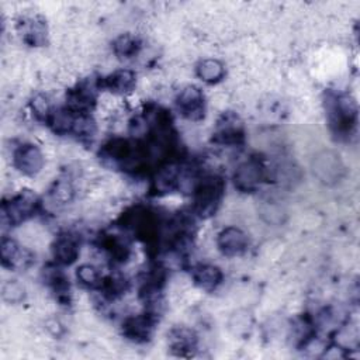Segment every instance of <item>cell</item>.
Listing matches in <instances>:
<instances>
[{
  "mask_svg": "<svg viewBox=\"0 0 360 360\" xmlns=\"http://www.w3.org/2000/svg\"><path fill=\"white\" fill-rule=\"evenodd\" d=\"M31 107L34 114L41 118V120H48L51 115V108H50V103L47 100L45 96L43 94H37L33 101H31Z\"/></svg>",
  "mask_w": 360,
  "mask_h": 360,
  "instance_id": "cb8c5ba5",
  "label": "cell"
},
{
  "mask_svg": "<svg viewBox=\"0 0 360 360\" xmlns=\"http://www.w3.org/2000/svg\"><path fill=\"white\" fill-rule=\"evenodd\" d=\"M193 280L200 289L206 291H211L221 285L222 273L217 266L200 265L193 272Z\"/></svg>",
  "mask_w": 360,
  "mask_h": 360,
  "instance_id": "4fadbf2b",
  "label": "cell"
},
{
  "mask_svg": "<svg viewBox=\"0 0 360 360\" xmlns=\"http://www.w3.org/2000/svg\"><path fill=\"white\" fill-rule=\"evenodd\" d=\"M78 280L86 286V287H97L100 286V273L99 271L92 265H82L76 272Z\"/></svg>",
  "mask_w": 360,
  "mask_h": 360,
  "instance_id": "ffe728a7",
  "label": "cell"
},
{
  "mask_svg": "<svg viewBox=\"0 0 360 360\" xmlns=\"http://www.w3.org/2000/svg\"><path fill=\"white\" fill-rule=\"evenodd\" d=\"M326 114L336 134H347L354 127L357 108L354 101L346 94L331 96L326 101Z\"/></svg>",
  "mask_w": 360,
  "mask_h": 360,
  "instance_id": "6da1fadb",
  "label": "cell"
},
{
  "mask_svg": "<svg viewBox=\"0 0 360 360\" xmlns=\"http://www.w3.org/2000/svg\"><path fill=\"white\" fill-rule=\"evenodd\" d=\"M79 257L78 243L72 236H59L54 245V258L59 265L69 266Z\"/></svg>",
  "mask_w": 360,
  "mask_h": 360,
  "instance_id": "7c38bea8",
  "label": "cell"
},
{
  "mask_svg": "<svg viewBox=\"0 0 360 360\" xmlns=\"http://www.w3.org/2000/svg\"><path fill=\"white\" fill-rule=\"evenodd\" d=\"M215 136H217V141L222 144H238L243 141L244 131L241 126L236 124L235 120L226 118L224 124H219L218 133Z\"/></svg>",
  "mask_w": 360,
  "mask_h": 360,
  "instance_id": "e0dca14e",
  "label": "cell"
},
{
  "mask_svg": "<svg viewBox=\"0 0 360 360\" xmlns=\"http://www.w3.org/2000/svg\"><path fill=\"white\" fill-rule=\"evenodd\" d=\"M0 255H2V262L8 268H24L29 262V255L23 251L16 241L10 238H3L2 245H0Z\"/></svg>",
  "mask_w": 360,
  "mask_h": 360,
  "instance_id": "30bf717a",
  "label": "cell"
},
{
  "mask_svg": "<svg viewBox=\"0 0 360 360\" xmlns=\"http://www.w3.org/2000/svg\"><path fill=\"white\" fill-rule=\"evenodd\" d=\"M129 222L140 239L145 243L154 241L158 233V222L154 213L138 208L130 214Z\"/></svg>",
  "mask_w": 360,
  "mask_h": 360,
  "instance_id": "9c48e42d",
  "label": "cell"
},
{
  "mask_svg": "<svg viewBox=\"0 0 360 360\" xmlns=\"http://www.w3.org/2000/svg\"><path fill=\"white\" fill-rule=\"evenodd\" d=\"M261 215L269 224H280L283 221L285 211L275 201H264L261 207Z\"/></svg>",
  "mask_w": 360,
  "mask_h": 360,
  "instance_id": "44dd1931",
  "label": "cell"
},
{
  "mask_svg": "<svg viewBox=\"0 0 360 360\" xmlns=\"http://www.w3.org/2000/svg\"><path fill=\"white\" fill-rule=\"evenodd\" d=\"M217 244L225 257H238L248 250V235L236 226H228L218 235Z\"/></svg>",
  "mask_w": 360,
  "mask_h": 360,
  "instance_id": "8992f818",
  "label": "cell"
},
{
  "mask_svg": "<svg viewBox=\"0 0 360 360\" xmlns=\"http://www.w3.org/2000/svg\"><path fill=\"white\" fill-rule=\"evenodd\" d=\"M176 104L179 111L190 120H200L204 115V97L201 90L196 86L185 87L179 93Z\"/></svg>",
  "mask_w": 360,
  "mask_h": 360,
  "instance_id": "ba28073f",
  "label": "cell"
},
{
  "mask_svg": "<svg viewBox=\"0 0 360 360\" xmlns=\"http://www.w3.org/2000/svg\"><path fill=\"white\" fill-rule=\"evenodd\" d=\"M154 328V321L151 317L138 315L134 318L127 319L124 324V333L129 339L137 342H145L150 339Z\"/></svg>",
  "mask_w": 360,
  "mask_h": 360,
  "instance_id": "8fae6325",
  "label": "cell"
},
{
  "mask_svg": "<svg viewBox=\"0 0 360 360\" xmlns=\"http://www.w3.org/2000/svg\"><path fill=\"white\" fill-rule=\"evenodd\" d=\"M178 182H179L178 169L175 166H168L158 172V175L154 180V186H155L157 192L168 193L178 186Z\"/></svg>",
  "mask_w": 360,
  "mask_h": 360,
  "instance_id": "ac0fdd59",
  "label": "cell"
},
{
  "mask_svg": "<svg viewBox=\"0 0 360 360\" xmlns=\"http://www.w3.org/2000/svg\"><path fill=\"white\" fill-rule=\"evenodd\" d=\"M224 192V183L219 178H204L194 189V210L200 217H210L217 211Z\"/></svg>",
  "mask_w": 360,
  "mask_h": 360,
  "instance_id": "7a4b0ae2",
  "label": "cell"
},
{
  "mask_svg": "<svg viewBox=\"0 0 360 360\" xmlns=\"http://www.w3.org/2000/svg\"><path fill=\"white\" fill-rule=\"evenodd\" d=\"M2 296H3L5 301H8L10 304H17L24 298L26 291L20 283L10 280V282L5 283L3 289H2Z\"/></svg>",
  "mask_w": 360,
  "mask_h": 360,
  "instance_id": "7402d4cb",
  "label": "cell"
},
{
  "mask_svg": "<svg viewBox=\"0 0 360 360\" xmlns=\"http://www.w3.org/2000/svg\"><path fill=\"white\" fill-rule=\"evenodd\" d=\"M171 346L180 356H186V352H192L196 347V336L186 328L175 329L171 335Z\"/></svg>",
  "mask_w": 360,
  "mask_h": 360,
  "instance_id": "2e32d148",
  "label": "cell"
},
{
  "mask_svg": "<svg viewBox=\"0 0 360 360\" xmlns=\"http://www.w3.org/2000/svg\"><path fill=\"white\" fill-rule=\"evenodd\" d=\"M73 196V187L68 180H59L55 183V186L51 190V199L59 204L71 201Z\"/></svg>",
  "mask_w": 360,
  "mask_h": 360,
  "instance_id": "603a6c76",
  "label": "cell"
},
{
  "mask_svg": "<svg viewBox=\"0 0 360 360\" xmlns=\"http://www.w3.org/2000/svg\"><path fill=\"white\" fill-rule=\"evenodd\" d=\"M312 173L324 185L332 186L345 175V165L333 151H322L312 161Z\"/></svg>",
  "mask_w": 360,
  "mask_h": 360,
  "instance_id": "3957f363",
  "label": "cell"
},
{
  "mask_svg": "<svg viewBox=\"0 0 360 360\" xmlns=\"http://www.w3.org/2000/svg\"><path fill=\"white\" fill-rule=\"evenodd\" d=\"M15 166L27 176H34L41 172L44 166V157L41 151L33 144H24L15 152Z\"/></svg>",
  "mask_w": 360,
  "mask_h": 360,
  "instance_id": "52a82bcc",
  "label": "cell"
},
{
  "mask_svg": "<svg viewBox=\"0 0 360 360\" xmlns=\"http://www.w3.org/2000/svg\"><path fill=\"white\" fill-rule=\"evenodd\" d=\"M134 85H136V75H134V72L127 71V69L117 71V72L111 73L103 82V86H106L111 92L120 93V94L130 92L134 87Z\"/></svg>",
  "mask_w": 360,
  "mask_h": 360,
  "instance_id": "5bb4252c",
  "label": "cell"
},
{
  "mask_svg": "<svg viewBox=\"0 0 360 360\" xmlns=\"http://www.w3.org/2000/svg\"><path fill=\"white\" fill-rule=\"evenodd\" d=\"M265 176V168L259 159L251 158L239 165L233 175L235 187L241 192H254L259 187Z\"/></svg>",
  "mask_w": 360,
  "mask_h": 360,
  "instance_id": "277c9868",
  "label": "cell"
},
{
  "mask_svg": "<svg viewBox=\"0 0 360 360\" xmlns=\"http://www.w3.org/2000/svg\"><path fill=\"white\" fill-rule=\"evenodd\" d=\"M37 197L31 192L26 190L15 197L10 203H3L2 214L3 219H8L10 224H20L29 218L37 207Z\"/></svg>",
  "mask_w": 360,
  "mask_h": 360,
  "instance_id": "5b68a950",
  "label": "cell"
},
{
  "mask_svg": "<svg viewBox=\"0 0 360 360\" xmlns=\"http://www.w3.org/2000/svg\"><path fill=\"white\" fill-rule=\"evenodd\" d=\"M138 50V41L136 37L130 36V34H126V36H122L118 37L115 41H114V52L120 57H131L137 52Z\"/></svg>",
  "mask_w": 360,
  "mask_h": 360,
  "instance_id": "d6986e66",
  "label": "cell"
},
{
  "mask_svg": "<svg viewBox=\"0 0 360 360\" xmlns=\"http://www.w3.org/2000/svg\"><path fill=\"white\" fill-rule=\"evenodd\" d=\"M197 76L206 83H217L224 76V65L217 59H204L196 68Z\"/></svg>",
  "mask_w": 360,
  "mask_h": 360,
  "instance_id": "9a60e30c",
  "label": "cell"
}]
</instances>
